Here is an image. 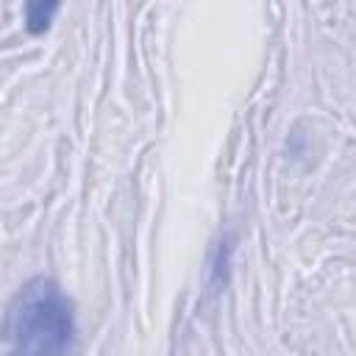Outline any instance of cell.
<instances>
[{"label":"cell","mask_w":356,"mask_h":356,"mask_svg":"<svg viewBox=\"0 0 356 356\" xmlns=\"http://www.w3.org/2000/svg\"><path fill=\"white\" fill-rule=\"evenodd\" d=\"M75 314L53 278H31L8 303L3 320V356H70Z\"/></svg>","instance_id":"obj_1"},{"label":"cell","mask_w":356,"mask_h":356,"mask_svg":"<svg viewBox=\"0 0 356 356\" xmlns=\"http://www.w3.org/2000/svg\"><path fill=\"white\" fill-rule=\"evenodd\" d=\"M56 11H58V3H28L25 6V28L31 33H42L50 25Z\"/></svg>","instance_id":"obj_2"}]
</instances>
